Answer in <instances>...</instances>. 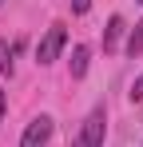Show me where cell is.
<instances>
[{"mask_svg": "<svg viewBox=\"0 0 143 147\" xmlns=\"http://www.w3.org/2000/svg\"><path fill=\"white\" fill-rule=\"evenodd\" d=\"M48 139H52V115H36V119L28 123L20 147H48Z\"/></svg>", "mask_w": 143, "mask_h": 147, "instance_id": "3", "label": "cell"}, {"mask_svg": "<svg viewBox=\"0 0 143 147\" xmlns=\"http://www.w3.org/2000/svg\"><path fill=\"white\" fill-rule=\"evenodd\" d=\"M143 52V20L131 28V40H127V56H139Z\"/></svg>", "mask_w": 143, "mask_h": 147, "instance_id": "7", "label": "cell"}, {"mask_svg": "<svg viewBox=\"0 0 143 147\" xmlns=\"http://www.w3.org/2000/svg\"><path fill=\"white\" fill-rule=\"evenodd\" d=\"M127 96H131V103H139V99H143V76L131 84V92H127Z\"/></svg>", "mask_w": 143, "mask_h": 147, "instance_id": "8", "label": "cell"}, {"mask_svg": "<svg viewBox=\"0 0 143 147\" xmlns=\"http://www.w3.org/2000/svg\"><path fill=\"white\" fill-rule=\"evenodd\" d=\"M12 56H16V44H8V40H0V76H12Z\"/></svg>", "mask_w": 143, "mask_h": 147, "instance_id": "6", "label": "cell"}, {"mask_svg": "<svg viewBox=\"0 0 143 147\" xmlns=\"http://www.w3.org/2000/svg\"><path fill=\"white\" fill-rule=\"evenodd\" d=\"M123 16H111V20H107V28H103V52H115L119 48V36H123Z\"/></svg>", "mask_w": 143, "mask_h": 147, "instance_id": "4", "label": "cell"}, {"mask_svg": "<svg viewBox=\"0 0 143 147\" xmlns=\"http://www.w3.org/2000/svg\"><path fill=\"white\" fill-rule=\"evenodd\" d=\"M103 131H107V115H103V107H95L84 119V131H80L84 147H103Z\"/></svg>", "mask_w": 143, "mask_h": 147, "instance_id": "2", "label": "cell"}, {"mask_svg": "<svg viewBox=\"0 0 143 147\" xmlns=\"http://www.w3.org/2000/svg\"><path fill=\"white\" fill-rule=\"evenodd\" d=\"M4 107H8V96H4V88H0V119H4Z\"/></svg>", "mask_w": 143, "mask_h": 147, "instance_id": "10", "label": "cell"}, {"mask_svg": "<svg viewBox=\"0 0 143 147\" xmlns=\"http://www.w3.org/2000/svg\"><path fill=\"white\" fill-rule=\"evenodd\" d=\"M64 44H68L64 24H52V28H48V36L40 40V48H36V64H56L60 52H64Z\"/></svg>", "mask_w": 143, "mask_h": 147, "instance_id": "1", "label": "cell"}, {"mask_svg": "<svg viewBox=\"0 0 143 147\" xmlns=\"http://www.w3.org/2000/svg\"><path fill=\"white\" fill-rule=\"evenodd\" d=\"M88 8H92V0H72V12H76V16H84Z\"/></svg>", "mask_w": 143, "mask_h": 147, "instance_id": "9", "label": "cell"}, {"mask_svg": "<svg viewBox=\"0 0 143 147\" xmlns=\"http://www.w3.org/2000/svg\"><path fill=\"white\" fill-rule=\"evenodd\" d=\"M0 8H4V0H0Z\"/></svg>", "mask_w": 143, "mask_h": 147, "instance_id": "12", "label": "cell"}, {"mask_svg": "<svg viewBox=\"0 0 143 147\" xmlns=\"http://www.w3.org/2000/svg\"><path fill=\"white\" fill-rule=\"evenodd\" d=\"M72 147H84V139H76V143H72Z\"/></svg>", "mask_w": 143, "mask_h": 147, "instance_id": "11", "label": "cell"}, {"mask_svg": "<svg viewBox=\"0 0 143 147\" xmlns=\"http://www.w3.org/2000/svg\"><path fill=\"white\" fill-rule=\"evenodd\" d=\"M88 56H92V52L84 48V44H80V48H72V76H76V80H80V76H88Z\"/></svg>", "mask_w": 143, "mask_h": 147, "instance_id": "5", "label": "cell"}]
</instances>
